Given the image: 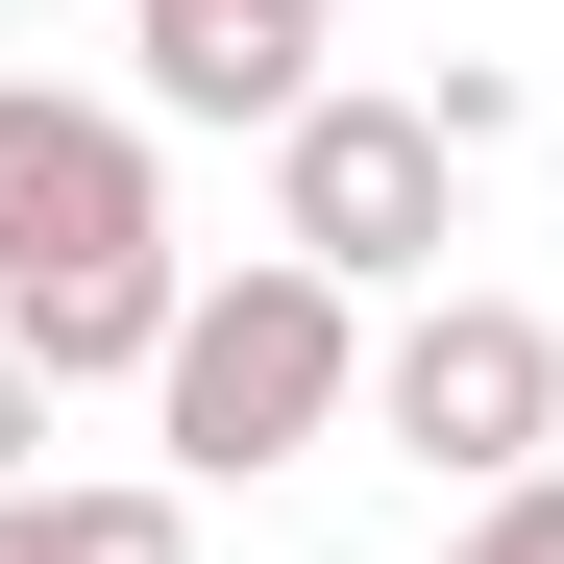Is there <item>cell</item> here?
I'll return each instance as SVG.
<instances>
[{"instance_id":"cell-6","label":"cell","mask_w":564,"mask_h":564,"mask_svg":"<svg viewBox=\"0 0 564 564\" xmlns=\"http://www.w3.org/2000/svg\"><path fill=\"white\" fill-rule=\"evenodd\" d=\"M50 564H197V491H50Z\"/></svg>"},{"instance_id":"cell-5","label":"cell","mask_w":564,"mask_h":564,"mask_svg":"<svg viewBox=\"0 0 564 564\" xmlns=\"http://www.w3.org/2000/svg\"><path fill=\"white\" fill-rule=\"evenodd\" d=\"M123 25H148V123H319L295 0H123Z\"/></svg>"},{"instance_id":"cell-2","label":"cell","mask_w":564,"mask_h":564,"mask_svg":"<svg viewBox=\"0 0 564 564\" xmlns=\"http://www.w3.org/2000/svg\"><path fill=\"white\" fill-rule=\"evenodd\" d=\"M368 442L442 466V491H540V442H564V319H540V295H417V319H368Z\"/></svg>"},{"instance_id":"cell-4","label":"cell","mask_w":564,"mask_h":564,"mask_svg":"<svg viewBox=\"0 0 564 564\" xmlns=\"http://www.w3.org/2000/svg\"><path fill=\"white\" fill-rule=\"evenodd\" d=\"M123 246H172V221H148V123H123V99H50V74H0V295L123 270Z\"/></svg>"},{"instance_id":"cell-1","label":"cell","mask_w":564,"mask_h":564,"mask_svg":"<svg viewBox=\"0 0 564 564\" xmlns=\"http://www.w3.org/2000/svg\"><path fill=\"white\" fill-rule=\"evenodd\" d=\"M148 417H172V491H270L295 442H344V417H368V295H344V270H295V246L197 270V319H172Z\"/></svg>"},{"instance_id":"cell-7","label":"cell","mask_w":564,"mask_h":564,"mask_svg":"<svg viewBox=\"0 0 564 564\" xmlns=\"http://www.w3.org/2000/svg\"><path fill=\"white\" fill-rule=\"evenodd\" d=\"M442 564H564V466H540V491H466V540Z\"/></svg>"},{"instance_id":"cell-9","label":"cell","mask_w":564,"mask_h":564,"mask_svg":"<svg viewBox=\"0 0 564 564\" xmlns=\"http://www.w3.org/2000/svg\"><path fill=\"white\" fill-rule=\"evenodd\" d=\"M0 564H50V491H0Z\"/></svg>"},{"instance_id":"cell-3","label":"cell","mask_w":564,"mask_h":564,"mask_svg":"<svg viewBox=\"0 0 564 564\" xmlns=\"http://www.w3.org/2000/svg\"><path fill=\"white\" fill-rule=\"evenodd\" d=\"M442 221H466L442 99H344V74H319V123H270V246H295V270H344V295H442Z\"/></svg>"},{"instance_id":"cell-8","label":"cell","mask_w":564,"mask_h":564,"mask_svg":"<svg viewBox=\"0 0 564 564\" xmlns=\"http://www.w3.org/2000/svg\"><path fill=\"white\" fill-rule=\"evenodd\" d=\"M25 466H50V368L0 344V491H25Z\"/></svg>"},{"instance_id":"cell-10","label":"cell","mask_w":564,"mask_h":564,"mask_svg":"<svg viewBox=\"0 0 564 564\" xmlns=\"http://www.w3.org/2000/svg\"><path fill=\"white\" fill-rule=\"evenodd\" d=\"M295 25H344V0H295Z\"/></svg>"}]
</instances>
